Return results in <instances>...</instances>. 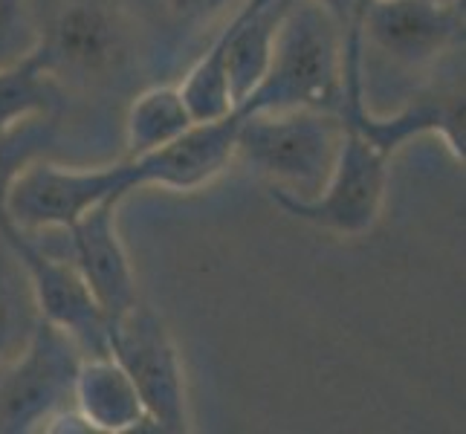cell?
<instances>
[{
	"mask_svg": "<svg viewBox=\"0 0 466 434\" xmlns=\"http://www.w3.org/2000/svg\"><path fill=\"white\" fill-rule=\"evenodd\" d=\"M64 90L44 70L38 53L0 70V131L35 114H61Z\"/></svg>",
	"mask_w": 466,
	"mask_h": 434,
	"instance_id": "obj_16",
	"label": "cell"
},
{
	"mask_svg": "<svg viewBox=\"0 0 466 434\" xmlns=\"http://www.w3.org/2000/svg\"><path fill=\"white\" fill-rule=\"evenodd\" d=\"M87 426L99 431H131L146 423L134 382L110 357H85L76 377V399Z\"/></svg>",
	"mask_w": 466,
	"mask_h": 434,
	"instance_id": "obj_13",
	"label": "cell"
},
{
	"mask_svg": "<svg viewBox=\"0 0 466 434\" xmlns=\"http://www.w3.org/2000/svg\"><path fill=\"white\" fill-rule=\"evenodd\" d=\"M137 32L116 0H58L38 18V58L58 87H110L134 61Z\"/></svg>",
	"mask_w": 466,
	"mask_h": 434,
	"instance_id": "obj_3",
	"label": "cell"
},
{
	"mask_svg": "<svg viewBox=\"0 0 466 434\" xmlns=\"http://www.w3.org/2000/svg\"><path fill=\"white\" fill-rule=\"evenodd\" d=\"M38 50V12L29 0H0V70Z\"/></svg>",
	"mask_w": 466,
	"mask_h": 434,
	"instance_id": "obj_19",
	"label": "cell"
},
{
	"mask_svg": "<svg viewBox=\"0 0 466 434\" xmlns=\"http://www.w3.org/2000/svg\"><path fill=\"white\" fill-rule=\"evenodd\" d=\"M4 240L21 258L38 298L41 318L53 321L78 345L82 357H107V318L70 258L44 249L29 232L6 229Z\"/></svg>",
	"mask_w": 466,
	"mask_h": 434,
	"instance_id": "obj_9",
	"label": "cell"
},
{
	"mask_svg": "<svg viewBox=\"0 0 466 434\" xmlns=\"http://www.w3.org/2000/svg\"><path fill=\"white\" fill-rule=\"evenodd\" d=\"M82 359L70 333L41 318L24 350L0 368V431H35L67 409Z\"/></svg>",
	"mask_w": 466,
	"mask_h": 434,
	"instance_id": "obj_6",
	"label": "cell"
},
{
	"mask_svg": "<svg viewBox=\"0 0 466 434\" xmlns=\"http://www.w3.org/2000/svg\"><path fill=\"white\" fill-rule=\"evenodd\" d=\"M342 136V116L328 110H255L240 114L235 156L272 188L310 200L330 177Z\"/></svg>",
	"mask_w": 466,
	"mask_h": 434,
	"instance_id": "obj_2",
	"label": "cell"
},
{
	"mask_svg": "<svg viewBox=\"0 0 466 434\" xmlns=\"http://www.w3.org/2000/svg\"><path fill=\"white\" fill-rule=\"evenodd\" d=\"M125 197H107L67 227L70 261L87 284L105 318H119L137 304V278L116 232V212Z\"/></svg>",
	"mask_w": 466,
	"mask_h": 434,
	"instance_id": "obj_10",
	"label": "cell"
},
{
	"mask_svg": "<svg viewBox=\"0 0 466 434\" xmlns=\"http://www.w3.org/2000/svg\"><path fill=\"white\" fill-rule=\"evenodd\" d=\"M107 353L134 382L146 420L157 431H186V379L177 345L159 316L137 301L107 321Z\"/></svg>",
	"mask_w": 466,
	"mask_h": 434,
	"instance_id": "obj_8",
	"label": "cell"
},
{
	"mask_svg": "<svg viewBox=\"0 0 466 434\" xmlns=\"http://www.w3.org/2000/svg\"><path fill=\"white\" fill-rule=\"evenodd\" d=\"M362 41L409 70L431 67L463 41L458 0H374L345 35V102H362Z\"/></svg>",
	"mask_w": 466,
	"mask_h": 434,
	"instance_id": "obj_4",
	"label": "cell"
},
{
	"mask_svg": "<svg viewBox=\"0 0 466 434\" xmlns=\"http://www.w3.org/2000/svg\"><path fill=\"white\" fill-rule=\"evenodd\" d=\"M368 4H374V0H353V24H357V18H360V12L368 6ZM353 24H350V29H353ZM348 29V32H350Z\"/></svg>",
	"mask_w": 466,
	"mask_h": 434,
	"instance_id": "obj_22",
	"label": "cell"
},
{
	"mask_svg": "<svg viewBox=\"0 0 466 434\" xmlns=\"http://www.w3.org/2000/svg\"><path fill=\"white\" fill-rule=\"evenodd\" d=\"M61 139V114H35L0 131V235L12 229L6 217V195L29 163L53 154Z\"/></svg>",
	"mask_w": 466,
	"mask_h": 434,
	"instance_id": "obj_17",
	"label": "cell"
},
{
	"mask_svg": "<svg viewBox=\"0 0 466 434\" xmlns=\"http://www.w3.org/2000/svg\"><path fill=\"white\" fill-rule=\"evenodd\" d=\"M195 122L177 87H148L139 93L127 107L125 119V142L127 156H142L159 145L180 136Z\"/></svg>",
	"mask_w": 466,
	"mask_h": 434,
	"instance_id": "obj_15",
	"label": "cell"
},
{
	"mask_svg": "<svg viewBox=\"0 0 466 434\" xmlns=\"http://www.w3.org/2000/svg\"><path fill=\"white\" fill-rule=\"evenodd\" d=\"M345 105V32L316 0H287L272 35L269 64L261 85L235 107L255 110H328Z\"/></svg>",
	"mask_w": 466,
	"mask_h": 434,
	"instance_id": "obj_1",
	"label": "cell"
},
{
	"mask_svg": "<svg viewBox=\"0 0 466 434\" xmlns=\"http://www.w3.org/2000/svg\"><path fill=\"white\" fill-rule=\"evenodd\" d=\"M142 171L137 159H122L114 166H56L50 159L29 163L6 195V217L21 232L67 229L87 208L107 197H127L142 188Z\"/></svg>",
	"mask_w": 466,
	"mask_h": 434,
	"instance_id": "obj_5",
	"label": "cell"
},
{
	"mask_svg": "<svg viewBox=\"0 0 466 434\" xmlns=\"http://www.w3.org/2000/svg\"><path fill=\"white\" fill-rule=\"evenodd\" d=\"M238 125L240 110L212 122H191L177 139L131 159H137L146 186L195 191L229 168L235 159Z\"/></svg>",
	"mask_w": 466,
	"mask_h": 434,
	"instance_id": "obj_11",
	"label": "cell"
},
{
	"mask_svg": "<svg viewBox=\"0 0 466 434\" xmlns=\"http://www.w3.org/2000/svg\"><path fill=\"white\" fill-rule=\"evenodd\" d=\"M284 4L287 0H247L227 24V76L235 107L261 85Z\"/></svg>",
	"mask_w": 466,
	"mask_h": 434,
	"instance_id": "obj_12",
	"label": "cell"
},
{
	"mask_svg": "<svg viewBox=\"0 0 466 434\" xmlns=\"http://www.w3.org/2000/svg\"><path fill=\"white\" fill-rule=\"evenodd\" d=\"M208 0H166V6L174 12V15H180V18H188V15H198L206 9Z\"/></svg>",
	"mask_w": 466,
	"mask_h": 434,
	"instance_id": "obj_21",
	"label": "cell"
},
{
	"mask_svg": "<svg viewBox=\"0 0 466 434\" xmlns=\"http://www.w3.org/2000/svg\"><path fill=\"white\" fill-rule=\"evenodd\" d=\"M195 122H212L235 110L227 76V26L208 44L206 56L188 70L186 82L177 87Z\"/></svg>",
	"mask_w": 466,
	"mask_h": 434,
	"instance_id": "obj_18",
	"label": "cell"
},
{
	"mask_svg": "<svg viewBox=\"0 0 466 434\" xmlns=\"http://www.w3.org/2000/svg\"><path fill=\"white\" fill-rule=\"evenodd\" d=\"M41 325V310L21 258L0 235V368L12 362Z\"/></svg>",
	"mask_w": 466,
	"mask_h": 434,
	"instance_id": "obj_14",
	"label": "cell"
},
{
	"mask_svg": "<svg viewBox=\"0 0 466 434\" xmlns=\"http://www.w3.org/2000/svg\"><path fill=\"white\" fill-rule=\"evenodd\" d=\"M319 6H325L330 15H333V21L342 26V32L348 35V29L353 24V0H316Z\"/></svg>",
	"mask_w": 466,
	"mask_h": 434,
	"instance_id": "obj_20",
	"label": "cell"
},
{
	"mask_svg": "<svg viewBox=\"0 0 466 434\" xmlns=\"http://www.w3.org/2000/svg\"><path fill=\"white\" fill-rule=\"evenodd\" d=\"M389 154H382L362 134L345 125L339 154H336L330 177L319 195L301 200L272 188V200L287 215L313 223L319 229L348 237L365 235L368 229H374L382 215L385 188H389Z\"/></svg>",
	"mask_w": 466,
	"mask_h": 434,
	"instance_id": "obj_7",
	"label": "cell"
}]
</instances>
